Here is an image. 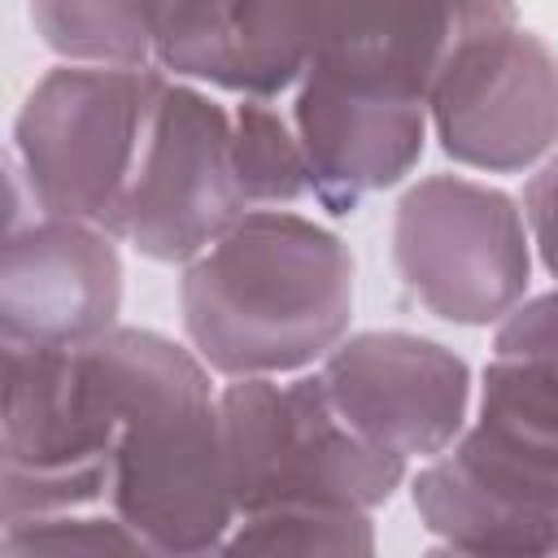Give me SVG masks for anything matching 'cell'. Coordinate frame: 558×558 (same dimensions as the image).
<instances>
[{"label":"cell","instance_id":"6da1fadb","mask_svg":"<svg viewBox=\"0 0 558 558\" xmlns=\"http://www.w3.org/2000/svg\"><path fill=\"white\" fill-rule=\"evenodd\" d=\"M118 418L109 510L148 554H222L240 510L227 480L218 375L183 340L113 327L87 344Z\"/></svg>","mask_w":558,"mask_h":558},{"label":"cell","instance_id":"7a4b0ae2","mask_svg":"<svg viewBox=\"0 0 558 558\" xmlns=\"http://www.w3.org/2000/svg\"><path fill=\"white\" fill-rule=\"evenodd\" d=\"M179 318L218 379L314 371L349 336L353 253L296 209H248L179 266Z\"/></svg>","mask_w":558,"mask_h":558},{"label":"cell","instance_id":"3957f363","mask_svg":"<svg viewBox=\"0 0 558 558\" xmlns=\"http://www.w3.org/2000/svg\"><path fill=\"white\" fill-rule=\"evenodd\" d=\"M410 501L427 536L466 554H558V362L480 371L462 436L418 462Z\"/></svg>","mask_w":558,"mask_h":558},{"label":"cell","instance_id":"277c9868","mask_svg":"<svg viewBox=\"0 0 558 558\" xmlns=\"http://www.w3.org/2000/svg\"><path fill=\"white\" fill-rule=\"evenodd\" d=\"M227 480L240 514L336 506L375 514L410 480V462L375 449L331 405L318 366L218 384Z\"/></svg>","mask_w":558,"mask_h":558},{"label":"cell","instance_id":"5b68a950","mask_svg":"<svg viewBox=\"0 0 558 558\" xmlns=\"http://www.w3.org/2000/svg\"><path fill=\"white\" fill-rule=\"evenodd\" d=\"M166 74L157 65H70L35 78L17 118L9 161L35 209L105 227L122 240L126 196Z\"/></svg>","mask_w":558,"mask_h":558},{"label":"cell","instance_id":"8992f818","mask_svg":"<svg viewBox=\"0 0 558 558\" xmlns=\"http://www.w3.org/2000/svg\"><path fill=\"white\" fill-rule=\"evenodd\" d=\"M449 44L427 87L440 153L475 174H527L558 148V52L514 0H449Z\"/></svg>","mask_w":558,"mask_h":558},{"label":"cell","instance_id":"52a82bcc","mask_svg":"<svg viewBox=\"0 0 558 558\" xmlns=\"http://www.w3.org/2000/svg\"><path fill=\"white\" fill-rule=\"evenodd\" d=\"M523 205L471 174H423L392 205V266L405 292L453 327H497L532 283Z\"/></svg>","mask_w":558,"mask_h":558},{"label":"cell","instance_id":"ba28073f","mask_svg":"<svg viewBox=\"0 0 558 558\" xmlns=\"http://www.w3.org/2000/svg\"><path fill=\"white\" fill-rule=\"evenodd\" d=\"M0 519L109 501L118 418L83 349L0 344Z\"/></svg>","mask_w":558,"mask_h":558},{"label":"cell","instance_id":"9c48e42d","mask_svg":"<svg viewBox=\"0 0 558 558\" xmlns=\"http://www.w3.org/2000/svg\"><path fill=\"white\" fill-rule=\"evenodd\" d=\"M244 214L248 201L231 157V105L209 87L166 78L131 179L122 240L157 266H187Z\"/></svg>","mask_w":558,"mask_h":558},{"label":"cell","instance_id":"30bf717a","mask_svg":"<svg viewBox=\"0 0 558 558\" xmlns=\"http://www.w3.org/2000/svg\"><path fill=\"white\" fill-rule=\"evenodd\" d=\"M340 418L401 462L445 453L471 418V366L418 331H349L323 362Z\"/></svg>","mask_w":558,"mask_h":558},{"label":"cell","instance_id":"8fae6325","mask_svg":"<svg viewBox=\"0 0 558 558\" xmlns=\"http://www.w3.org/2000/svg\"><path fill=\"white\" fill-rule=\"evenodd\" d=\"M118 235L78 218L35 214L4 235L0 344L83 349L118 327Z\"/></svg>","mask_w":558,"mask_h":558},{"label":"cell","instance_id":"7c38bea8","mask_svg":"<svg viewBox=\"0 0 558 558\" xmlns=\"http://www.w3.org/2000/svg\"><path fill=\"white\" fill-rule=\"evenodd\" d=\"M288 113L305 148L310 196L331 218H349L371 196L397 187L432 140L423 96L318 70L301 74Z\"/></svg>","mask_w":558,"mask_h":558},{"label":"cell","instance_id":"4fadbf2b","mask_svg":"<svg viewBox=\"0 0 558 558\" xmlns=\"http://www.w3.org/2000/svg\"><path fill=\"white\" fill-rule=\"evenodd\" d=\"M153 65L222 96H283L305 74L301 0H161Z\"/></svg>","mask_w":558,"mask_h":558},{"label":"cell","instance_id":"5bb4252c","mask_svg":"<svg viewBox=\"0 0 558 558\" xmlns=\"http://www.w3.org/2000/svg\"><path fill=\"white\" fill-rule=\"evenodd\" d=\"M449 22V0H301L305 70L427 100Z\"/></svg>","mask_w":558,"mask_h":558},{"label":"cell","instance_id":"9a60e30c","mask_svg":"<svg viewBox=\"0 0 558 558\" xmlns=\"http://www.w3.org/2000/svg\"><path fill=\"white\" fill-rule=\"evenodd\" d=\"M39 44L70 65H153L148 0H26Z\"/></svg>","mask_w":558,"mask_h":558},{"label":"cell","instance_id":"2e32d148","mask_svg":"<svg viewBox=\"0 0 558 558\" xmlns=\"http://www.w3.org/2000/svg\"><path fill=\"white\" fill-rule=\"evenodd\" d=\"M231 157L248 209H292L310 196V166L292 113L266 96H235Z\"/></svg>","mask_w":558,"mask_h":558},{"label":"cell","instance_id":"e0dca14e","mask_svg":"<svg viewBox=\"0 0 558 558\" xmlns=\"http://www.w3.org/2000/svg\"><path fill=\"white\" fill-rule=\"evenodd\" d=\"M222 554H375V519L336 506H279L240 514Z\"/></svg>","mask_w":558,"mask_h":558},{"label":"cell","instance_id":"ac0fdd59","mask_svg":"<svg viewBox=\"0 0 558 558\" xmlns=\"http://www.w3.org/2000/svg\"><path fill=\"white\" fill-rule=\"evenodd\" d=\"M0 554L31 558V554H148L144 541L109 510H57V514H26L0 519Z\"/></svg>","mask_w":558,"mask_h":558},{"label":"cell","instance_id":"d6986e66","mask_svg":"<svg viewBox=\"0 0 558 558\" xmlns=\"http://www.w3.org/2000/svg\"><path fill=\"white\" fill-rule=\"evenodd\" d=\"M493 353H501V357H554L558 362V288L523 296L493 327Z\"/></svg>","mask_w":558,"mask_h":558},{"label":"cell","instance_id":"ffe728a7","mask_svg":"<svg viewBox=\"0 0 558 558\" xmlns=\"http://www.w3.org/2000/svg\"><path fill=\"white\" fill-rule=\"evenodd\" d=\"M519 205H523V222L532 235V253L541 270L558 283V148L536 170H527Z\"/></svg>","mask_w":558,"mask_h":558},{"label":"cell","instance_id":"44dd1931","mask_svg":"<svg viewBox=\"0 0 558 558\" xmlns=\"http://www.w3.org/2000/svg\"><path fill=\"white\" fill-rule=\"evenodd\" d=\"M157 4H161V0H148V9H153V13H157Z\"/></svg>","mask_w":558,"mask_h":558}]
</instances>
